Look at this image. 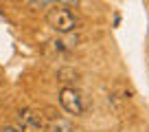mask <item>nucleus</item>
Returning a JSON list of instances; mask_svg holds the SVG:
<instances>
[{
  "label": "nucleus",
  "instance_id": "39448f33",
  "mask_svg": "<svg viewBox=\"0 0 149 132\" xmlns=\"http://www.w3.org/2000/svg\"><path fill=\"white\" fill-rule=\"evenodd\" d=\"M33 7H40V9H44V7H51V5H55L57 0H29Z\"/></svg>",
  "mask_w": 149,
  "mask_h": 132
},
{
  "label": "nucleus",
  "instance_id": "7ed1b4c3",
  "mask_svg": "<svg viewBox=\"0 0 149 132\" xmlns=\"http://www.w3.org/2000/svg\"><path fill=\"white\" fill-rule=\"evenodd\" d=\"M46 126L48 123L42 119V114L33 112L29 108L18 110V128L22 132H46Z\"/></svg>",
  "mask_w": 149,
  "mask_h": 132
},
{
  "label": "nucleus",
  "instance_id": "20e7f679",
  "mask_svg": "<svg viewBox=\"0 0 149 132\" xmlns=\"http://www.w3.org/2000/svg\"><path fill=\"white\" fill-rule=\"evenodd\" d=\"M46 132H72V123L66 119H53L46 126Z\"/></svg>",
  "mask_w": 149,
  "mask_h": 132
},
{
  "label": "nucleus",
  "instance_id": "423d86ee",
  "mask_svg": "<svg viewBox=\"0 0 149 132\" xmlns=\"http://www.w3.org/2000/svg\"><path fill=\"white\" fill-rule=\"evenodd\" d=\"M57 2H61V7H77L79 0H57Z\"/></svg>",
  "mask_w": 149,
  "mask_h": 132
},
{
  "label": "nucleus",
  "instance_id": "f03ea898",
  "mask_svg": "<svg viewBox=\"0 0 149 132\" xmlns=\"http://www.w3.org/2000/svg\"><path fill=\"white\" fill-rule=\"evenodd\" d=\"M59 104H61V108L66 110L68 114H81L84 112V97H81V93L77 88H70V86H66V88H61L59 90Z\"/></svg>",
  "mask_w": 149,
  "mask_h": 132
},
{
  "label": "nucleus",
  "instance_id": "0eeeda50",
  "mask_svg": "<svg viewBox=\"0 0 149 132\" xmlns=\"http://www.w3.org/2000/svg\"><path fill=\"white\" fill-rule=\"evenodd\" d=\"M2 132H22L20 128H13V126H7V128H2Z\"/></svg>",
  "mask_w": 149,
  "mask_h": 132
},
{
  "label": "nucleus",
  "instance_id": "f257e3e1",
  "mask_svg": "<svg viewBox=\"0 0 149 132\" xmlns=\"http://www.w3.org/2000/svg\"><path fill=\"white\" fill-rule=\"evenodd\" d=\"M46 22H48V27H51L53 31L64 33V35L70 33V31H74V27H77V18H74V13L68 9V7H61V5H55L53 9H48Z\"/></svg>",
  "mask_w": 149,
  "mask_h": 132
}]
</instances>
